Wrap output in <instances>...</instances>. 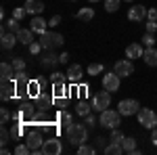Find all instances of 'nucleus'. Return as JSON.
<instances>
[{"label":"nucleus","instance_id":"f257e3e1","mask_svg":"<svg viewBox=\"0 0 157 155\" xmlns=\"http://www.w3.org/2000/svg\"><path fill=\"white\" fill-rule=\"evenodd\" d=\"M86 138H88V128L84 124H69L67 126V141L71 145L80 147L86 143Z\"/></svg>","mask_w":157,"mask_h":155},{"label":"nucleus","instance_id":"f03ea898","mask_svg":"<svg viewBox=\"0 0 157 155\" xmlns=\"http://www.w3.org/2000/svg\"><path fill=\"white\" fill-rule=\"evenodd\" d=\"M98 124L103 126V128H109V130H113V128H120L121 124V113L115 109H105V111H101V118H98Z\"/></svg>","mask_w":157,"mask_h":155},{"label":"nucleus","instance_id":"7ed1b4c3","mask_svg":"<svg viewBox=\"0 0 157 155\" xmlns=\"http://www.w3.org/2000/svg\"><path fill=\"white\" fill-rule=\"evenodd\" d=\"M63 42H65V38L57 32H46V34L40 36V44H42L44 50H55V48L63 46Z\"/></svg>","mask_w":157,"mask_h":155},{"label":"nucleus","instance_id":"20e7f679","mask_svg":"<svg viewBox=\"0 0 157 155\" xmlns=\"http://www.w3.org/2000/svg\"><path fill=\"white\" fill-rule=\"evenodd\" d=\"M136 115H138V124H140L143 128L153 130V128L157 126V115H155V111H151V109H147V107H140V111H138Z\"/></svg>","mask_w":157,"mask_h":155},{"label":"nucleus","instance_id":"39448f33","mask_svg":"<svg viewBox=\"0 0 157 155\" xmlns=\"http://www.w3.org/2000/svg\"><path fill=\"white\" fill-rule=\"evenodd\" d=\"M38 153H44V155H61L63 153V145H61L59 138H44V145L40 147Z\"/></svg>","mask_w":157,"mask_h":155},{"label":"nucleus","instance_id":"423d86ee","mask_svg":"<svg viewBox=\"0 0 157 155\" xmlns=\"http://www.w3.org/2000/svg\"><path fill=\"white\" fill-rule=\"evenodd\" d=\"M117 111H120L121 115H126V118L136 115L140 111V103L134 101V99H124V101H120V105H117Z\"/></svg>","mask_w":157,"mask_h":155},{"label":"nucleus","instance_id":"0eeeda50","mask_svg":"<svg viewBox=\"0 0 157 155\" xmlns=\"http://www.w3.org/2000/svg\"><path fill=\"white\" fill-rule=\"evenodd\" d=\"M109 103H111V92H109V90H101V92H97L94 99H92V109L101 113V111H105V109L109 107Z\"/></svg>","mask_w":157,"mask_h":155},{"label":"nucleus","instance_id":"6e6552de","mask_svg":"<svg viewBox=\"0 0 157 155\" xmlns=\"http://www.w3.org/2000/svg\"><path fill=\"white\" fill-rule=\"evenodd\" d=\"M25 143H27V147H29V149H32V153H38V151H40V147L44 145V136H42V132L32 130V132H27Z\"/></svg>","mask_w":157,"mask_h":155},{"label":"nucleus","instance_id":"1a4fd4ad","mask_svg":"<svg viewBox=\"0 0 157 155\" xmlns=\"http://www.w3.org/2000/svg\"><path fill=\"white\" fill-rule=\"evenodd\" d=\"M113 72L117 73L120 78H130L134 73V65H132V59H121L115 63V67H113Z\"/></svg>","mask_w":157,"mask_h":155},{"label":"nucleus","instance_id":"9d476101","mask_svg":"<svg viewBox=\"0 0 157 155\" xmlns=\"http://www.w3.org/2000/svg\"><path fill=\"white\" fill-rule=\"evenodd\" d=\"M120 80L121 78L115 72L105 73V76H103V88L109 90V92H117V90H120Z\"/></svg>","mask_w":157,"mask_h":155},{"label":"nucleus","instance_id":"9b49d317","mask_svg":"<svg viewBox=\"0 0 157 155\" xmlns=\"http://www.w3.org/2000/svg\"><path fill=\"white\" fill-rule=\"evenodd\" d=\"M147 9L145 4H134V6H130V11H128V19L130 21H145L147 19Z\"/></svg>","mask_w":157,"mask_h":155},{"label":"nucleus","instance_id":"f8f14e48","mask_svg":"<svg viewBox=\"0 0 157 155\" xmlns=\"http://www.w3.org/2000/svg\"><path fill=\"white\" fill-rule=\"evenodd\" d=\"M15 90H17V84L13 82V80L2 82V92H0V99H2V101H11L13 96H15Z\"/></svg>","mask_w":157,"mask_h":155},{"label":"nucleus","instance_id":"ddd939ff","mask_svg":"<svg viewBox=\"0 0 157 155\" xmlns=\"http://www.w3.org/2000/svg\"><path fill=\"white\" fill-rule=\"evenodd\" d=\"M17 42H19V40H17V34H13V32H4V34L0 36V46L4 48V50H11Z\"/></svg>","mask_w":157,"mask_h":155},{"label":"nucleus","instance_id":"4468645a","mask_svg":"<svg viewBox=\"0 0 157 155\" xmlns=\"http://www.w3.org/2000/svg\"><path fill=\"white\" fill-rule=\"evenodd\" d=\"M25 11L27 15H40V13L44 11V2L42 0H25Z\"/></svg>","mask_w":157,"mask_h":155},{"label":"nucleus","instance_id":"2eb2a0df","mask_svg":"<svg viewBox=\"0 0 157 155\" xmlns=\"http://www.w3.org/2000/svg\"><path fill=\"white\" fill-rule=\"evenodd\" d=\"M82 65L80 63H73V65H69V69H67V80L73 84H78L80 80H82Z\"/></svg>","mask_w":157,"mask_h":155},{"label":"nucleus","instance_id":"dca6fc26","mask_svg":"<svg viewBox=\"0 0 157 155\" xmlns=\"http://www.w3.org/2000/svg\"><path fill=\"white\" fill-rule=\"evenodd\" d=\"M46 25H48V23H46L42 17H38V15L34 17V19H32V21H29V27L34 29V34H40V36L48 32V29H46Z\"/></svg>","mask_w":157,"mask_h":155},{"label":"nucleus","instance_id":"f3484780","mask_svg":"<svg viewBox=\"0 0 157 155\" xmlns=\"http://www.w3.org/2000/svg\"><path fill=\"white\" fill-rule=\"evenodd\" d=\"M143 59L149 67H157V48L155 46H147V50L143 52Z\"/></svg>","mask_w":157,"mask_h":155},{"label":"nucleus","instance_id":"a211bd4d","mask_svg":"<svg viewBox=\"0 0 157 155\" xmlns=\"http://www.w3.org/2000/svg\"><path fill=\"white\" fill-rule=\"evenodd\" d=\"M17 40H19L21 44H27V46H29V44L34 42V29H32V27H29V29L21 27V29L17 32Z\"/></svg>","mask_w":157,"mask_h":155},{"label":"nucleus","instance_id":"6ab92c4d","mask_svg":"<svg viewBox=\"0 0 157 155\" xmlns=\"http://www.w3.org/2000/svg\"><path fill=\"white\" fill-rule=\"evenodd\" d=\"M143 52H145V50H143V46H140V44H130V46H126V57H128V59H143Z\"/></svg>","mask_w":157,"mask_h":155},{"label":"nucleus","instance_id":"aec40b11","mask_svg":"<svg viewBox=\"0 0 157 155\" xmlns=\"http://www.w3.org/2000/svg\"><path fill=\"white\" fill-rule=\"evenodd\" d=\"M61 59L59 55H55L52 50H46V55L42 57V65H46V67H55V65H59Z\"/></svg>","mask_w":157,"mask_h":155},{"label":"nucleus","instance_id":"412c9836","mask_svg":"<svg viewBox=\"0 0 157 155\" xmlns=\"http://www.w3.org/2000/svg\"><path fill=\"white\" fill-rule=\"evenodd\" d=\"M13 65L11 63H6V61H2V65H0V78H2V82H6V80H11L13 78Z\"/></svg>","mask_w":157,"mask_h":155},{"label":"nucleus","instance_id":"4be33fe9","mask_svg":"<svg viewBox=\"0 0 157 155\" xmlns=\"http://www.w3.org/2000/svg\"><path fill=\"white\" fill-rule=\"evenodd\" d=\"M121 147H124V153H136V151H138V149H136V141H134L132 136H124Z\"/></svg>","mask_w":157,"mask_h":155},{"label":"nucleus","instance_id":"5701e85b","mask_svg":"<svg viewBox=\"0 0 157 155\" xmlns=\"http://www.w3.org/2000/svg\"><path fill=\"white\" fill-rule=\"evenodd\" d=\"M78 19H80V21H92V19H94V11H92L90 6H84V9L78 11Z\"/></svg>","mask_w":157,"mask_h":155},{"label":"nucleus","instance_id":"b1692460","mask_svg":"<svg viewBox=\"0 0 157 155\" xmlns=\"http://www.w3.org/2000/svg\"><path fill=\"white\" fill-rule=\"evenodd\" d=\"M90 109H92V107H90L86 101H78V105H75V113H78L80 118H86V115L90 113Z\"/></svg>","mask_w":157,"mask_h":155},{"label":"nucleus","instance_id":"393cba45","mask_svg":"<svg viewBox=\"0 0 157 155\" xmlns=\"http://www.w3.org/2000/svg\"><path fill=\"white\" fill-rule=\"evenodd\" d=\"M105 153L107 155H121L124 153V147H121L120 143H111V145L105 147Z\"/></svg>","mask_w":157,"mask_h":155},{"label":"nucleus","instance_id":"a878e982","mask_svg":"<svg viewBox=\"0 0 157 155\" xmlns=\"http://www.w3.org/2000/svg\"><path fill=\"white\" fill-rule=\"evenodd\" d=\"M4 25H6V29H9V32H13V34H17V32L21 29V27H19V21H17L15 17H11L9 21H4Z\"/></svg>","mask_w":157,"mask_h":155},{"label":"nucleus","instance_id":"bb28decb","mask_svg":"<svg viewBox=\"0 0 157 155\" xmlns=\"http://www.w3.org/2000/svg\"><path fill=\"white\" fill-rule=\"evenodd\" d=\"M120 2L121 0H105V11L107 13H115L120 9Z\"/></svg>","mask_w":157,"mask_h":155},{"label":"nucleus","instance_id":"cd10ccee","mask_svg":"<svg viewBox=\"0 0 157 155\" xmlns=\"http://www.w3.org/2000/svg\"><path fill=\"white\" fill-rule=\"evenodd\" d=\"M78 153L80 155H94L97 153V147H88V145H80V147H78Z\"/></svg>","mask_w":157,"mask_h":155},{"label":"nucleus","instance_id":"c85d7f7f","mask_svg":"<svg viewBox=\"0 0 157 155\" xmlns=\"http://www.w3.org/2000/svg\"><path fill=\"white\" fill-rule=\"evenodd\" d=\"M65 80H67V73L55 72L52 76H50V82H52V84H65Z\"/></svg>","mask_w":157,"mask_h":155},{"label":"nucleus","instance_id":"c756f323","mask_svg":"<svg viewBox=\"0 0 157 155\" xmlns=\"http://www.w3.org/2000/svg\"><path fill=\"white\" fill-rule=\"evenodd\" d=\"M111 143H120L121 145V141H124V134L120 132V128H113L111 130V138H109Z\"/></svg>","mask_w":157,"mask_h":155},{"label":"nucleus","instance_id":"7c9ffc66","mask_svg":"<svg viewBox=\"0 0 157 155\" xmlns=\"http://www.w3.org/2000/svg\"><path fill=\"white\" fill-rule=\"evenodd\" d=\"M97 73H103V65L101 63H90L88 65V76H97Z\"/></svg>","mask_w":157,"mask_h":155},{"label":"nucleus","instance_id":"2f4dec72","mask_svg":"<svg viewBox=\"0 0 157 155\" xmlns=\"http://www.w3.org/2000/svg\"><path fill=\"white\" fill-rule=\"evenodd\" d=\"M59 122L65 126V128H67L69 124H73V122H71V115H69L67 111H61V113H59Z\"/></svg>","mask_w":157,"mask_h":155},{"label":"nucleus","instance_id":"473e14b6","mask_svg":"<svg viewBox=\"0 0 157 155\" xmlns=\"http://www.w3.org/2000/svg\"><path fill=\"white\" fill-rule=\"evenodd\" d=\"M29 153H32V149L27 147V143H25V145H17V147H15V155H29Z\"/></svg>","mask_w":157,"mask_h":155},{"label":"nucleus","instance_id":"72a5a7b5","mask_svg":"<svg viewBox=\"0 0 157 155\" xmlns=\"http://www.w3.org/2000/svg\"><path fill=\"white\" fill-rule=\"evenodd\" d=\"M38 86H40V82H29V84H27V95H32V96H38V95H40V90H38Z\"/></svg>","mask_w":157,"mask_h":155},{"label":"nucleus","instance_id":"f704fd0d","mask_svg":"<svg viewBox=\"0 0 157 155\" xmlns=\"http://www.w3.org/2000/svg\"><path fill=\"white\" fill-rule=\"evenodd\" d=\"M13 69L15 72H25V61L23 59H13Z\"/></svg>","mask_w":157,"mask_h":155},{"label":"nucleus","instance_id":"c9c22d12","mask_svg":"<svg viewBox=\"0 0 157 155\" xmlns=\"http://www.w3.org/2000/svg\"><path fill=\"white\" fill-rule=\"evenodd\" d=\"M143 44H145V46H153V44H155V36L147 32L145 36H143Z\"/></svg>","mask_w":157,"mask_h":155},{"label":"nucleus","instance_id":"e433bc0d","mask_svg":"<svg viewBox=\"0 0 157 155\" xmlns=\"http://www.w3.org/2000/svg\"><path fill=\"white\" fill-rule=\"evenodd\" d=\"M25 15H27V11H25V6H23V9H15V11H13V17H15L17 21H21V19H23Z\"/></svg>","mask_w":157,"mask_h":155},{"label":"nucleus","instance_id":"4c0bfd02","mask_svg":"<svg viewBox=\"0 0 157 155\" xmlns=\"http://www.w3.org/2000/svg\"><path fill=\"white\" fill-rule=\"evenodd\" d=\"M0 136H2V141H0V143H2V147H4V145L9 143V138H11L13 134L9 130H6V128H4V126H2V132H0Z\"/></svg>","mask_w":157,"mask_h":155},{"label":"nucleus","instance_id":"58836bf2","mask_svg":"<svg viewBox=\"0 0 157 155\" xmlns=\"http://www.w3.org/2000/svg\"><path fill=\"white\" fill-rule=\"evenodd\" d=\"M0 119H2V124H6V122L11 119V113H9V109H6V107L0 109Z\"/></svg>","mask_w":157,"mask_h":155},{"label":"nucleus","instance_id":"ea45409f","mask_svg":"<svg viewBox=\"0 0 157 155\" xmlns=\"http://www.w3.org/2000/svg\"><path fill=\"white\" fill-rule=\"evenodd\" d=\"M40 50H42V44H40V42H32V44H29V52H32V55H38Z\"/></svg>","mask_w":157,"mask_h":155},{"label":"nucleus","instance_id":"a19ab883","mask_svg":"<svg viewBox=\"0 0 157 155\" xmlns=\"http://www.w3.org/2000/svg\"><path fill=\"white\" fill-rule=\"evenodd\" d=\"M105 141H107L105 136H97V145H94V147H97V151H101V149L105 151Z\"/></svg>","mask_w":157,"mask_h":155},{"label":"nucleus","instance_id":"79ce46f5","mask_svg":"<svg viewBox=\"0 0 157 155\" xmlns=\"http://www.w3.org/2000/svg\"><path fill=\"white\" fill-rule=\"evenodd\" d=\"M86 124H88V128H94V126H97V118H94L92 113H88V115H86Z\"/></svg>","mask_w":157,"mask_h":155},{"label":"nucleus","instance_id":"37998d69","mask_svg":"<svg viewBox=\"0 0 157 155\" xmlns=\"http://www.w3.org/2000/svg\"><path fill=\"white\" fill-rule=\"evenodd\" d=\"M147 32H149V34H155L157 32V21H149V23H147Z\"/></svg>","mask_w":157,"mask_h":155},{"label":"nucleus","instance_id":"c03bdc74","mask_svg":"<svg viewBox=\"0 0 157 155\" xmlns=\"http://www.w3.org/2000/svg\"><path fill=\"white\" fill-rule=\"evenodd\" d=\"M147 17H149V21H157V9H149Z\"/></svg>","mask_w":157,"mask_h":155},{"label":"nucleus","instance_id":"a18cd8bd","mask_svg":"<svg viewBox=\"0 0 157 155\" xmlns=\"http://www.w3.org/2000/svg\"><path fill=\"white\" fill-rule=\"evenodd\" d=\"M59 23H61V17H59V15H55V17H52V19L48 21V25H50V27H57Z\"/></svg>","mask_w":157,"mask_h":155},{"label":"nucleus","instance_id":"49530a36","mask_svg":"<svg viewBox=\"0 0 157 155\" xmlns=\"http://www.w3.org/2000/svg\"><path fill=\"white\" fill-rule=\"evenodd\" d=\"M151 141H153V145L157 147V126L153 128V132H151Z\"/></svg>","mask_w":157,"mask_h":155},{"label":"nucleus","instance_id":"de8ad7c7","mask_svg":"<svg viewBox=\"0 0 157 155\" xmlns=\"http://www.w3.org/2000/svg\"><path fill=\"white\" fill-rule=\"evenodd\" d=\"M59 59H61V63H67V61H69V55H67V52H61Z\"/></svg>","mask_w":157,"mask_h":155},{"label":"nucleus","instance_id":"09e8293b","mask_svg":"<svg viewBox=\"0 0 157 155\" xmlns=\"http://www.w3.org/2000/svg\"><path fill=\"white\" fill-rule=\"evenodd\" d=\"M11 134H13V136H19V134H21V128H13Z\"/></svg>","mask_w":157,"mask_h":155},{"label":"nucleus","instance_id":"8fccbe9b","mask_svg":"<svg viewBox=\"0 0 157 155\" xmlns=\"http://www.w3.org/2000/svg\"><path fill=\"white\" fill-rule=\"evenodd\" d=\"M90 2H98V0H90Z\"/></svg>","mask_w":157,"mask_h":155},{"label":"nucleus","instance_id":"3c124183","mask_svg":"<svg viewBox=\"0 0 157 155\" xmlns=\"http://www.w3.org/2000/svg\"><path fill=\"white\" fill-rule=\"evenodd\" d=\"M126 2H132V0H126Z\"/></svg>","mask_w":157,"mask_h":155},{"label":"nucleus","instance_id":"603ef678","mask_svg":"<svg viewBox=\"0 0 157 155\" xmlns=\"http://www.w3.org/2000/svg\"><path fill=\"white\" fill-rule=\"evenodd\" d=\"M71 2H73V0H71Z\"/></svg>","mask_w":157,"mask_h":155}]
</instances>
